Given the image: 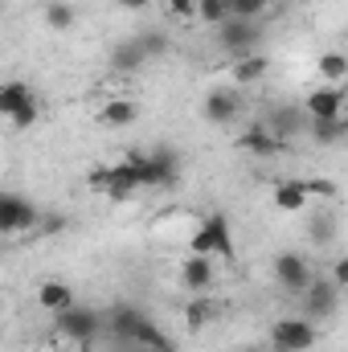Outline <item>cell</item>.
Segmentation results:
<instances>
[{
    "instance_id": "e575fe53",
    "label": "cell",
    "mask_w": 348,
    "mask_h": 352,
    "mask_svg": "<svg viewBox=\"0 0 348 352\" xmlns=\"http://www.w3.org/2000/svg\"><path fill=\"white\" fill-rule=\"evenodd\" d=\"M0 238H4V234H0Z\"/></svg>"
},
{
    "instance_id": "d6a6232c",
    "label": "cell",
    "mask_w": 348,
    "mask_h": 352,
    "mask_svg": "<svg viewBox=\"0 0 348 352\" xmlns=\"http://www.w3.org/2000/svg\"><path fill=\"white\" fill-rule=\"evenodd\" d=\"M119 8L123 12H144V8H152V0H119Z\"/></svg>"
},
{
    "instance_id": "52a82bcc",
    "label": "cell",
    "mask_w": 348,
    "mask_h": 352,
    "mask_svg": "<svg viewBox=\"0 0 348 352\" xmlns=\"http://www.w3.org/2000/svg\"><path fill=\"white\" fill-rule=\"evenodd\" d=\"M217 33V50H230V54H259L262 41V25L259 21H238V16H226L221 25H213Z\"/></svg>"
},
{
    "instance_id": "8992f818",
    "label": "cell",
    "mask_w": 348,
    "mask_h": 352,
    "mask_svg": "<svg viewBox=\"0 0 348 352\" xmlns=\"http://www.w3.org/2000/svg\"><path fill=\"white\" fill-rule=\"evenodd\" d=\"M135 168H140V188H173L180 180V156L173 148H152V156L135 152Z\"/></svg>"
},
{
    "instance_id": "2e32d148",
    "label": "cell",
    "mask_w": 348,
    "mask_h": 352,
    "mask_svg": "<svg viewBox=\"0 0 348 352\" xmlns=\"http://www.w3.org/2000/svg\"><path fill=\"white\" fill-rule=\"evenodd\" d=\"M303 123H307V115H303V107H279V111H270V119H266V131L287 148L299 131H303Z\"/></svg>"
},
{
    "instance_id": "ba28073f",
    "label": "cell",
    "mask_w": 348,
    "mask_h": 352,
    "mask_svg": "<svg viewBox=\"0 0 348 352\" xmlns=\"http://www.w3.org/2000/svg\"><path fill=\"white\" fill-rule=\"evenodd\" d=\"M41 221V209L21 192H0V234H25Z\"/></svg>"
},
{
    "instance_id": "7a4b0ae2",
    "label": "cell",
    "mask_w": 348,
    "mask_h": 352,
    "mask_svg": "<svg viewBox=\"0 0 348 352\" xmlns=\"http://www.w3.org/2000/svg\"><path fill=\"white\" fill-rule=\"evenodd\" d=\"M188 254H209V258L230 263V258H234V230H230V217H226V213H209V217L193 230Z\"/></svg>"
},
{
    "instance_id": "3957f363",
    "label": "cell",
    "mask_w": 348,
    "mask_h": 352,
    "mask_svg": "<svg viewBox=\"0 0 348 352\" xmlns=\"http://www.w3.org/2000/svg\"><path fill=\"white\" fill-rule=\"evenodd\" d=\"M54 332L74 340V344H94L102 336V316L98 307H83V303H70L62 311H54Z\"/></svg>"
},
{
    "instance_id": "d6986e66",
    "label": "cell",
    "mask_w": 348,
    "mask_h": 352,
    "mask_svg": "<svg viewBox=\"0 0 348 352\" xmlns=\"http://www.w3.org/2000/svg\"><path fill=\"white\" fill-rule=\"evenodd\" d=\"M266 70H270V62H266V54H242L234 66H230V78L238 82V87H254L266 78Z\"/></svg>"
},
{
    "instance_id": "6da1fadb",
    "label": "cell",
    "mask_w": 348,
    "mask_h": 352,
    "mask_svg": "<svg viewBox=\"0 0 348 352\" xmlns=\"http://www.w3.org/2000/svg\"><path fill=\"white\" fill-rule=\"evenodd\" d=\"M102 324H111L115 340H131V344H140V349H148V352H180V344H176L173 336H168L152 316H144V311L131 307V303H115Z\"/></svg>"
},
{
    "instance_id": "484cf974",
    "label": "cell",
    "mask_w": 348,
    "mask_h": 352,
    "mask_svg": "<svg viewBox=\"0 0 348 352\" xmlns=\"http://www.w3.org/2000/svg\"><path fill=\"white\" fill-rule=\"evenodd\" d=\"M193 16L205 21V25H221L230 16V0H197V12Z\"/></svg>"
},
{
    "instance_id": "9a60e30c",
    "label": "cell",
    "mask_w": 348,
    "mask_h": 352,
    "mask_svg": "<svg viewBox=\"0 0 348 352\" xmlns=\"http://www.w3.org/2000/svg\"><path fill=\"white\" fill-rule=\"evenodd\" d=\"M217 320H221V299H217V295L201 291V295H193V299L184 303V332H205V328L217 324Z\"/></svg>"
},
{
    "instance_id": "8fae6325",
    "label": "cell",
    "mask_w": 348,
    "mask_h": 352,
    "mask_svg": "<svg viewBox=\"0 0 348 352\" xmlns=\"http://www.w3.org/2000/svg\"><path fill=\"white\" fill-rule=\"evenodd\" d=\"M238 111H242V94L230 90V87H213L209 94H205V102H201V115H205L209 123H217V127L234 123Z\"/></svg>"
},
{
    "instance_id": "e0dca14e",
    "label": "cell",
    "mask_w": 348,
    "mask_h": 352,
    "mask_svg": "<svg viewBox=\"0 0 348 352\" xmlns=\"http://www.w3.org/2000/svg\"><path fill=\"white\" fill-rule=\"evenodd\" d=\"M238 148L250 152V156H259V160H274V156L283 152V144L266 131V123H250V127L238 135Z\"/></svg>"
},
{
    "instance_id": "f1b7e54d",
    "label": "cell",
    "mask_w": 348,
    "mask_h": 352,
    "mask_svg": "<svg viewBox=\"0 0 348 352\" xmlns=\"http://www.w3.org/2000/svg\"><path fill=\"white\" fill-rule=\"evenodd\" d=\"M140 45H144V54H148V58H152V54H164V50H168L164 33H144V37H140Z\"/></svg>"
},
{
    "instance_id": "d4e9b609",
    "label": "cell",
    "mask_w": 348,
    "mask_h": 352,
    "mask_svg": "<svg viewBox=\"0 0 348 352\" xmlns=\"http://www.w3.org/2000/svg\"><path fill=\"white\" fill-rule=\"evenodd\" d=\"M320 78H328V87H340L348 78V58L345 54H324V58H320Z\"/></svg>"
},
{
    "instance_id": "f546056e",
    "label": "cell",
    "mask_w": 348,
    "mask_h": 352,
    "mask_svg": "<svg viewBox=\"0 0 348 352\" xmlns=\"http://www.w3.org/2000/svg\"><path fill=\"white\" fill-rule=\"evenodd\" d=\"M328 278H332V283H336L340 291L348 287V258H345V254H340V258L332 263V270H328Z\"/></svg>"
},
{
    "instance_id": "ffe728a7",
    "label": "cell",
    "mask_w": 348,
    "mask_h": 352,
    "mask_svg": "<svg viewBox=\"0 0 348 352\" xmlns=\"http://www.w3.org/2000/svg\"><path fill=\"white\" fill-rule=\"evenodd\" d=\"M70 303H78V299H74V287H70V283L45 278V283L37 287V307H45V311H62V307H70Z\"/></svg>"
},
{
    "instance_id": "44dd1931",
    "label": "cell",
    "mask_w": 348,
    "mask_h": 352,
    "mask_svg": "<svg viewBox=\"0 0 348 352\" xmlns=\"http://www.w3.org/2000/svg\"><path fill=\"white\" fill-rule=\"evenodd\" d=\"M303 131H307L320 148H332V144H340V140L348 135V123L345 119H307Z\"/></svg>"
},
{
    "instance_id": "277c9868",
    "label": "cell",
    "mask_w": 348,
    "mask_h": 352,
    "mask_svg": "<svg viewBox=\"0 0 348 352\" xmlns=\"http://www.w3.org/2000/svg\"><path fill=\"white\" fill-rule=\"evenodd\" d=\"M37 115H41V102H37V94L25 87L21 78H8V82H0V119H8L12 127H33L37 123Z\"/></svg>"
},
{
    "instance_id": "1f68e13d",
    "label": "cell",
    "mask_w": 348,
    "mask_h": 352,
    "mask_svg": "<svg viewBox=\"0 0 348 352\" xmlns=\"http://www.w3.org/2000/svg\"><path fill=\"white\" fill-rule=\"evenodd\" d=\"M87 184L102 192V184H107V168H90V173H87Z\"/></svg>"
},
{
    "instance_id": "4fadbf2b",
    "label": "cell",
    "mask_w": 348,
    "mask_h": 352,
    "mask_svg": "<svg viewBox=\"0 0 348 352\" xmlns=\"http://www.w3.org/2000/svg\"><path fill=\"white\" fill-rule=\"evenodd\" d=\"M135 188H140V168H135V152H131L127 160H115V164L107 168V184H102V192L119 205V201H127Z\"/></svg>"
},
{
    "instance_id": "ac0fdd59",
    "label": "cell",
    "mask_w": 348,
    "mask_h": 352,
    "mask_svg": "<svg viewBox=\"0 0 348 352\" xmlns=\"http://www.w3.org/2000/svg\"><path fill=\"white\" fill-rule=\"evenodd\" d=\"M135 119H140V102L135 98H111L98 111V123L102 127H131Z\"/></svg>"
},
{
    "instance_id": "603a6c76",
    "label": "cell",
    "mask_w": 348,
    "mask_h": 352,
    "mask_svg": "<svg viewBox=\"0 0 348 352\" xmlns=\"http://www.w3.org/2000/svg\"><path fill=\"white\" fill-rule=\"evenodd\" d=\"M148 62V54H144V45H140V37L135 41H123L115 54H111V66L119 70V74H131V70H140Z\"/></svg>"
},
{
    "instance_id": "7c38bea8",
    "label": "cell",
    "mask_w": 348,
    "mask_h": 352,
    "mask_svg": "<svg viewBox=\"0 0 348 352\" xmlns=\"http://www.w3.org/2000/svg\"><path fill=\"white\" fill-rule=\"evenodd\" d=\"M303 115L307 119H345V87H316L303 98Z\"/></svg>"
},
{
    "instance_id": "5b68a950",
    "label": "cell",
    "mask_w": 348,
    "mask_h": 352,
    "mask_svg": "<svg viewBox=\"0 0 348 352\" xmlns=\"http://www.w3.org/2000/svg\"><path fill=\"white\" fill-rule=\"evenodd\" d=\"M316 340H320V328L307 316H283L270 328V349L274 352H307L316 349Z\"/></svg>"
},
{
    "instance_id": "9c48e42d",
    "label": "cell",
    "mask_w": 348,
    "mask_h": 352,
    "mask_svg": "<svg viewBox=\"0 0 348 352\" xmlns=\"http://www.w3.org/2000/svg\"><path fill=\"white\" fill-rule=\"evenodd\" d=\"M303 295H307V320H328V316H336V311H340V299H345V291H340L332 278H320V274L303 287Z\"/></svg>"
},
{
    "instance_id": "4dcf8cb0",
    "label": "cell",
    "mask_w": 348,
    "mask_h": 352,
    "mask_svg": "<svg viewBox=\"0 0 348 352\" xmlns=\"http://www.w3.org/2000/svg\"><path fill=\"white\" fill-rule=\"evenodd\" d=\"M164 4H168V12H173V16H180V21L197 12V0H164Z\"/></svg>"
},
{
    "instance_id": "5bb4252c",
    "label": "cell",
    "mask_w": 348,
    "mask_h": 352,
    "mask_svg": "<svg viewBox=\"0 0 348 352\" xmlns=\"http://www.w3.org/2000/svg\"><path fill=\"white\" fill-rule=\"evenodd\" d=\"M180 283H184V291H193V295L209 291V287L217 283V258H209V254H188V258L180 263Z\"/></svg>"
},
{
    "instance_id": "cb8c5ba5",
    "label": "cell",
    "mask_w": 348,
    "mask_h": 352,
    "mask_svg": "<svg viewBox=\"0 0 348 352\" xmlns=\"http://www.w3.org/2000/svg\"><path fill=\"white\" fill-rule=\"evenodd\" d=\"M78 21V12H74V4H66V0H50L45 4V25L50 29H58V33H66L70 25Z\"/></svg>"
},
{
    "instance_id": "83f0119b",
    "label": "cell",
    "mask_w": 348,
    "mask_h": 352,
    "mask_svg": "<svg viewBox=\"0 0 348 352\" xmlns=\"http://www.w3.org/2000/svg\"><path fill=\"white\" fill-rule=\"evenodd\" d=\"M299 184H303V192H307V201H312V197H320V201H332V197L340 192V188H336L332 180H324V176H316V180H299Z\"/></svg>"
},
{
    "instance_id": "836d02e7",
    "label": "cell",
    "mask_w": 348,
    "mask_h": 352,
    "mask_svg": "<svg viewBox=\"0 0 348 352\" xmlns=\"http://www.w3.org/2000/svg\"><path fill=\"white\" fill-rule=\"evenodd\" d=\"M78 352H90V344H78Z\"/></svg>"
},
{
    "instance_id": "7402d4cb",
    "label": "cell",
    "mask_w": 348,
    "mask_h": 352,
    "mask_svg": "<svg viewBox=\"0 0 348 352\" xmlns=\"http://www.w3.org/2000/svg\"><path fill=\"white\" fill-rule=\"evenodd\" d=\"M274 205H279L283 213H303V209H307L303 184H299V180H279V184H274Z\"/></svg>"
},
{
    "instance_id": "4316f807",
    "label": "cell",
    "mask_w": 348,
    "mask_h": 352,
    "mask_svg": "<svg viewBox=\"0 0 348 352\" xmlns=\"http://www.w3.org/2000/svg\"><path fill=\"white\" fill-rule=\"evenodd\" d=\"M266 8H270V0H230V16H238V21H259Z\"/></svg>"
},
{
    "instance_id": "30bf717a",
    "label": "cell",
    "mask_w": 348,
    "mask_h": 352,
    "mask_svg": "<svg viewBox=\"0 0 348 352\" xmlns=\"http://www.w3.org/2000/svg\"><path fill=\"white\" fill-rule=\"evenodd\" d=\"M274 278H279V287H283V291H303V287L316 278V270H312V263H307L303 254L283 250V254L274 258Z\"/></svg>"
}]
</instances>
